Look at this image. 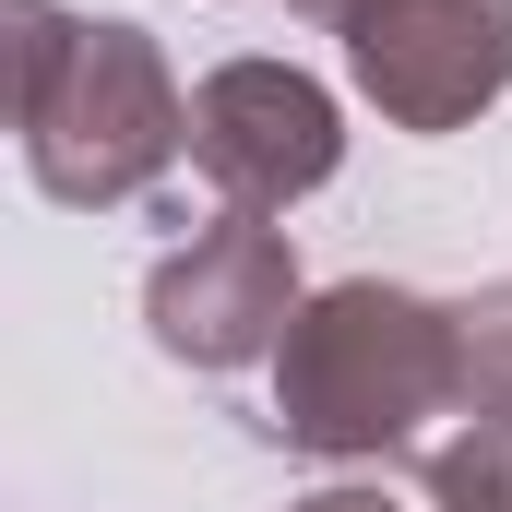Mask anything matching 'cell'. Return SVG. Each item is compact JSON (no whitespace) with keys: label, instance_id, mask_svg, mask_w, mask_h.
I'll return each mask as SVG.
<instances>
[{"label":"cell","instance_id":"cell-3","mask_svg":"<svg viewBox=\"0 0 512 512\" xmlns=\"http://www.w3.org/2000/svg\"><path fill=\"white\" fill-rule=\"evenodd\" d=\"M143 310H155V346H167V358H191V370H251V358L286 346V322H298L310 298H298L286 227L227 203L215 227H191V251L155 262Z\"/></svg>","mask_w":512,"mask_h":512},{"label":"cell","instance_id":"cell-6","mask_svg":"<svg viewBox=\"0 0 512 512\" xmlns=\"http://www.w3.org/2000/svg\"><path fill=\"white\" fill-rule=\"evenodd\" d=\"M429 501L441 512H512V417H465L429 441Z\"/></svg>","mask_w":512,"mask_h":512},{"label":"cell","instance_id":"cell-2","mask_svg":"<svg viewBox=\"0 0 512 512\" xmlns=\"http://www.w3.org/2000/svg\"><path fill=\"white\" fill-rule=\"evenodd\" d=\"M429 417H465V310L417 286H322L274 346V429L322 465H370Z\"/></svg>","mask_w":512,"mask_h":512},{"label":"cell","instance_id":"cell-7","mask_svg":"<svg viewBox=\"0 0 512 512\" xmlns=\"http://www.w3.org/2000/svg\"><path fill=\"white\" fill-rule=\"evenodd\" d=\"M465 417H512V286L465 310Z\"/></svg>","mask_w":512,"mask_h":512},{"label":"cell","instance_id":"cell-4","mask_svg":"<svg viewBox=\"0 0 512 512\" xmlns=\"http://www.w3.org/2000/svg\"><path fill=\"white\" fill-rule=\"evenodd\" d=\"M346 155V120L310 72L286 60H227L191 84V167L239 203V215H286L298 191H322Z\"/></svg>","mask_w":512,"mask_h":512},{"label":"cell","instance_id":"cell-1","mask_svg":"<svg viewBox=\"0 0 512 512\" xmlns=\"http://www.w3.org/2000/svg\"><path fill=\"white\" fill-rule=\"evenodd\" d=\"M12 24V120L48 203H131L191 155V96L167 84L143 24H84L60 0H0Z\"/></svg>","mask_w":512,"mask_h":512},{"label":"cell","instance_id":"cell-5","mask_svg":"<svg viewBox=\"0 0 512 512\" xmlns=\"http://www.w3.org/2000/svg\"><path fill=\"white\" fill-rule=\"evenodd\" d=\"M346 60L393 131H465L512 96V0H382Z\"/></svg>","mask_w":512,"mask_h":512},{"label":"cell","instance_id":"cell-8","mask_svg":"<svg viewBox=\"0 0 512 512\" xmlns=\"http://www.w3.org/2000/svg\"><path fill=\"white\" fill-rule=\"evenodd\" d=\"M298 512H393L382 489H322V501H298Z\"/></svg>","mask_w":512,"mask_h":512}]
</instances>
